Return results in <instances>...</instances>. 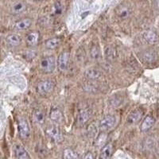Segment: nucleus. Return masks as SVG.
<instances>
[{
  "mask_svg": "<svg viewBox=\"0 0 159 159\" xmlns=\"http://www.w3.org/2000/svg\"><path fill=\"white\" fill-rule=\"evenodd\" d=\"M46 134L51 141L55 143H61L64 140V136L59 127L56 125H51L46 128Z\"/></svg>",
  "mask_w": 159,
  "mask_h": 159,
  "instance_id": "obj_1",
  "label": "nucleus"
},
{
  "mask_svg": "<svg viewBox=\"0 0 159 159\" xmlns=\"http://www.w3.org/2000/svg\"><path fill=\"white\" fill-rule=\"evenodd\" d=\"M18 133L22 139H26L30 134V128L27 122V119L24 117H20L18 121Z\"/></svg>",
  "mask_w": 159,
  "mask_h": 159,
  "instance_id": "obj_2",
  "label": "nucleus"
},
{
  "mask_svg": "<svg viewBox=\"0 0 159 159\" xmlns=\"http://www.w3.org/2000/svg\"><path fill=\"white\" fill-rule=\"evenodd\" d=\"M56 67V61L53 57H46L40 62V68L45 73H51L54 71Z\"/></svg>",
  "mask_w": 159,
  "mask_h": 159,
  "instance_id": "obj_3",
  "label": "nucleus"
},
{
  "mask_svg": "<svg viewBox=\"0 0 159 159\" xmlns=\"http://www.w3.org/2000/svg\"><path fill=\"white\" fill-rule=\"evenodd\" d=\"M54 89V82L51 80H42L37 85V92L41 95H45L52 92Z\"/></svg>",
  "mask_w": 159,
  "mask_h": 159,
  "instance_id": "obj_4",
  "label": "nucleus"
},
{
  "mask_svg": "<svg viewBox=\"0 0 159 159\" xmlns=\"http://www.w3.org/2000/svg\"><path fill=\"white\" fill-rule=\"evenodd\" d=\"M116 123V119L113 116H107L99 123V128L103 131H106L114 127Z\"/></svg>",
  "mask_w": 159,
  "mask_h": 159,
  "instance_id": "obj_5",
  "label": "nucleus"
},
{
  "mask_svg": "<svg viewBox=\"0 0 159 159\" xmlns=\"http://www.w3.org/2000/svg\"><path fill=\"white\" fill-rule=\"evenodd\" d=\"M116 15L119 17V18L121 19H127L130 17V15H131V9L127 4H120L116 7Z\"/></svg>",
  "mask_w": 159,
  "mask_h": 159,
  "instance_id": "obj_6",
  "label": "nucleus"
},
{
  "mask_svg": "<svg viewBox=\"0 0 159 159\" xmlns=\"http://www.w3.org/2000/svg\"><path fill=\"white\" fill-rule=\"evenodd\" d=\"M69 53L68 52H63L59 55L57 59V66L60 71L65 72L69 67Z\"/></svg>",
  "mask_w": 159,
  "mask_h": 159,
  "instance_id": "obj_7",
  "label": "nucleus"
},
{
  "mask_svg": "<svg viewBox=\"0 0 159 159\" xmlns=\"http://www.w3.org/2000/svg\"><path fill=\"white\" fill-rule=\"evenodd\" d=\"M40 40V34L38 31H33V32L29 33L26 37H25V42L29 46L34 47L36 46L38 44Z\"/></svg>",
  "mask_w": 159,
  "mask_h": 159,
  "instance_id": "obj_8",
  "label": "nucleus"
},
{
  "mask_svg": "<svg viewBox=\"0 0 159 159\" xmlns=\"http://www.w3.org/2000/svg\"><path fill=\"white\" fill-rule=\"evenodd\" d=\"M84 76L91 80H96L101 77L102 73L96 68H89L84 72Z\"/></svg>",
  "mask_w": 159,
  "mask_h": 159,
  "instance_id": "obj_9",
  "label": "nucleus"
},
{
  "mask_svg": "<svg viewBox=\"0 0 159 159\" xmlns=\"http://www.w3.org/2000/svg\"><path fill=\"white\" fill-rule=\"evenodd\" d=\"M143 111L140 110V109L133 111L131 113H130V115L127 117V123H130V124H134V123H139L141 120L142 117H143Z\"/></svg>",
  "mask_w": 159,
  "mask_h": 159,
  "instance_id": "obj_10",
  "label": "nucleus"
},
{
  "mask_svg": "<svg viewBox=\"0 0 159 159\" xmlns=\"http://www.w3.org/2000/svg\"><path fill=\"white\" fill-rule=\"evenodd\" d=\"M31 25H32V20L30 18H25L17 21L15 23V28L17 30H25L30 27Z\"/></svg>",
  "mask_w": 159,
  "mask_h": 159,
  "instance_id": "obj_11",
  "label": "nucleus"
},
{
  "mask_svg": "<svg viewBox=\"0 0 159 159\" xmlns=\"http://www.w3.org/2000/svg\"><path fill=\"white\" fill-rule=\"evenodd\" d=\"M26 10V5L25 3H24L23 2H21V1H18V2H15L11 7V14L14 15H18L23 13L24 11Z\"/></svg>",
  "mask_w": 159,
  "mask_h": 159,
  "instance_id": "obj_12",
  "label": "nucleus"
},
{
  "mask_svg": "<svg viewBox=\"0 0 159 159\" xmlns=\"http://www.w3.org/2000/svg\"><path fill=\"white\" fill-rule=\"evenodd\" d=\"M6 43L10 45V46L16 47V46H18L20 44L22 43V38L19 35L12 34L8 35L6 38Z\"/></svg>",
  "mask_w": 159,
  "mask_h": 159,
  "instance_id": "obj_13",
  "label": "nucleus"
},
{
  "mask_svg": "<svg viewBox=\"0 0 159 159\" xmlns=\"http://www.w3.org/2000/svg\"><path fill=\"white\" fill-rule=\"evenodd\" d=\"M91 113L87 109L80 110L77 116V123L80 126H84L90 119Z\"/></svg>",
  "mask_w": 159,
  "mask_h": 159,
  "instance_id": "obj_14",
  "label": "nucleus"
},
{
  "mask_svg": "<svg viewBox=\"0 0 159 159\" xmlns=\"http://www.w3.org/2000/svg\"><path fill=\"white\" fill-rule=\"evenodd\" d=\"M49 117H50V119L52 121L55 122L57 123H61L64 119L63 114H62L61 111L60 110L59 108H52V110L50 111V115H49Z\"/></svg>",
  "mask_w": 159,
  "mask_h": 159,
  "instance_id": "obj_15",
  "label": "nucleus"
},
{
  "mask_svg": "<svg viewBox=\"0 0 159 159\" xmlns=\"http://www.w3.org/2000/svg\"><path fill=\"white\" fill-rule=\"evenodd\" d=\"M15 157L18 159H28L30 158V156L27 153V151L21 146V145H17L15 147Z\"/></svg>",
  "mask_w": 159,
  "mask_h": 159,
  "instance_id": "obj_16",
  "label": "nucleus"
},
{
  "mask_svg": "<svg viewBox=\"0 0 159 159\" xmlns=\"http://www.w3.org/2000/svg\"><path fill=\"white\" fill-rule=\"evenodd\" d=\"M158 38V34L154 30H147L144 34V39L150 44L156 43Z\"/></svg>",
  "mask_w": 159,
  "mask_h": 159,
  "instance_id": "obj_17",
  "label": "nucleus"
},
{
  "mask_svg": "<svg viewBox=\"0 0 159 159\" xmlns=\"http://www.w3.org/2000/svg\"><path fill=\"white\" fill-rule=\"evenodd\" d=\"M154 122H155V120H154V119L152 117V116H147V117L145 118L144 120H143V123H142L141 124L142 131L146 132L147 131V130H150V129L154 126Z\"/></svg>",
  "mask_w": 159,
  "mask_h": 159,
  "instance_id": "obj_18",
  "label": "nucleus"
},
{
  "mask_svg": "<svg viewBox=\"0 0 159 159\" xmlns=\"http://www.w3.org/2000/svg\"><path fill=\"white\" fill-rule=\"evenodd\" d=\"M142 58L144 61L147 63H152L155 61L157 59V53L154 50L145 51L142 54Z\"/></svg>",
  "mask_w": 159,
  "mask_h": 159,
  "instance_id": "obj_19",
  "label": "nucleus"
},
{
  "mask_svg": "<svg viewBox=\"0 0 159 159\" xmlns=\"http://www.w3.org/2000/svg\"><path fill=\"white\" fill-rule=\"evenodd\" d=\"M34 119L35 123L39 125H42L45 121V113L42 109H36L34 111Z\"/></svg>",
  "mask_w": 159,
  "mask_h": 159,
  "instance_id": "obj_20",
  "label": "nucleus"
},
{
  "mask_svg": "<svg viewBox=\"0 0 159 159\" xmlns=\"http://www.w3.org/2000/svg\"><path fill=\"white\" fill-rule=\"evenodd\" d=\"M112 151H113V147H112V144L108 143L106 146L103 147L101 150V154H100V157L104 159H107L111 157L112 154Z\"/></svg>",
  "mask_w": 159,
  "mask_h": 159,
  "instance_id": "obj_21",
  "label": "nucleus"
},
{
  "mask_svg": "<svg viewBox=\"0 0 159 159\" xmlns=\"http://www.w3.org/2000/svg\"><path fill=\"white\" fill-rule=\"evenodd\" d=\"M61 43V40L60 38H53L47 40L45 42V47L48 49H54L57 47L58 45Z\"/></svg>",
  "mask_w": 159,
  "mask_h": 159,
  "instance_id": "obj_22",
  "label": "nucleus"
},
{
  "mask_svg": "<svg viewBox=\"0 0 159 159\" xmlns=\"http://www.w3.org/2000/svg\"><path fill=\"white\" fill-rule=\"evenodd\" d=\"M63 157L66 159H75L79 157L76 152L71 148H66L63 151Z\"/></svg>",
  "mask_w": 159,
  "mask_h": 159,
  "instance_id": "obj_23",
  "label": "nucleus"
},
{
  "mask_svg": "<svg viewBox=\"0 0 159 159\" xmlns=\"http://www.w3.org/2000/svg\"><path fill=\"white\" fill-rule=\"evenodd\" d=\"M91 56H92V58H94V59H97L99 56V49L96 46H94V47H92V49H91Z\"/></svg>",
  "mask_w": 159,
  "mask_h": 159,
  "instance_id": "obj_24",
  "label": "nucleus"
},
{
  "mask_svg": "<svg viewBox=\"0 0 159 159\" xmlns=\"http://www.w3.org/2000/svg\"><path fill=\"white\" fill-rule=\"evenodd\" d=\"M38 148L39 149V150H38V154H45V152H46V150H45V148L43 147V146H38Z\"/></svg>",
  "mask_w": 159,
  "mask_h": 159,
  "instance_id": "obj_25",
  "label": "nucleus"
},
{
  "mask_svg": "<svg viewBox=\"0 0 159 159\" xmlns=\"http://www.w3.org/2000/svg\"><path fill=\"white\" fill-rule=\"evenodd\" d=\"M84 157V158H93V157H94V156L92 155V153H88V154H86V155H85Z\"/></svg>",
  "mask_w": 159,
  "mask_h": 159,
  "instance_id": "obj_26",
  "label": "nucleus"
},
{
  "mask_svg": "<svg viewBox=\"0 0 159 159\" xmlns=\"http://www.w3.org/2000/svg\"><path fill=\"white\" fill-rule=\"evenodd\" d=\"M154 4H155V7L159 9V0H154Z\"/></svg>",
  "mask_w": 159,
  "mask_h": 159,
  "instance_id": "obj_27",
  "label": "nucleus"
},
{
  "mask_svg": "<svg viewBox=\"0 0 159 159\" xmlns=\"http://www.w3.org/2000/svg\"><path fill=\"white\" fill-rule=\"evenodd\" d=\"M34 1H42V0H34Z\"/></svg>",
  "mask_w": 159,
  "mask_h": 159,
  "instance_id": "obj_28",
  "label": "nucleus"
}]
</instances>
